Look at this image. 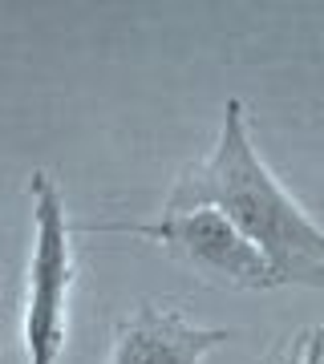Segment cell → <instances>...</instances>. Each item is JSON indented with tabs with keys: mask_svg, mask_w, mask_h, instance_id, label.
<instances>
[{
	"mask_svg": "<svg viewBox=\"0 0 324 364\" xmlns=\"http://www.w3.org/2000/svg\"><path fill=\"white\" fill-rule=\"evenodd\" d=\"M194 207H215L227 215L239 235L268 259L276 284L324 287V231L263 166L239 97H231L223 109L215 150L174 178L162 210Z\"/></svg>",
	"mask_w": 324,
	"mask_h": 364,
	"instance_id": "6da1fadb",
	"label": "cell"
},
{
	"mask_svg": "<svg viewBox=\"0 0 324 364\" xmlns=\"http://www.w3.org/2000/svg\"><path fill=\"white\" fill-rule=\"evenodd\" d=\"M81 231H114V235H138L150 239L167 251L170 259H179L187 272L199 279H207L227 291H268L276 284L268 259L247 243L239 227L215 207H194V210H162V219L155 223H81Z\"/></svg>",
	"mask_w": 324,
	"mask_h": 364,
	"instance_id": "7a4b0ae2",
	"label": "cell"
},
{
	"mask_svg": "<svg viewBox=\"0 0 324 364\" xmlns=\"http://www.w3.org/2000/svg\"><path fill=\"white\" fill-rule=\"evenodd\" d=\"M33 259H28V296H25V348L28 364H57L69 332V296L78 279L73 239L65 219V198L57 182L37 170L33 182Z\"/></svg>",
	"mask_w": 324,
	"mask_h": 364,
	"instance_id": "3957f363",
	"label": "cell"
},
{
	"mask_svg": "<svg viewBox=\"0 0 324 364\" xmlns=\"http://www.w3.org/2000/svg\"><path fill=\"white\" fill-rule=\"evenodd\" d=\"M223 340H231V332L191 324L179 308L138 304L117 320L110 364H203Z\"/></svg>",
	"mask_w": 324,
	"mask_h": 364,
	"instance_id": "277c9868",
	"label": "cell"
},
{
	"mask_svg": "<svg viewBox=\"0 0 324 364\" xmlns=\"http://www.w3.org/2000/svg\"><path fill=\"white\" fill-rule=\"evenodd\" d=\"M259 364H324V324L280 340Z\"/></svg>",
	"mask_w": 324,
	"mask_h": 364,
	"instance_id": "5b68a950",
	"label": "cell"
}]
</instances>
